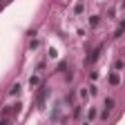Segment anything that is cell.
<instances>
[{"label": "cell", "mask_w": 125, "mask_h": 125, "mask_svg": "<svg viewBox=\"0 0 125 125\" xmlns=\"http://www.w3.org/2000/svg\"><path fill=\"white\" fill-rule=\"evenodd\" d=\"M47 94H49V89H47V87H42V92H40V96H38V105H40V107L45 105V98H47Z\"/></svg>", "instance_id": "1"}]
</instances>
